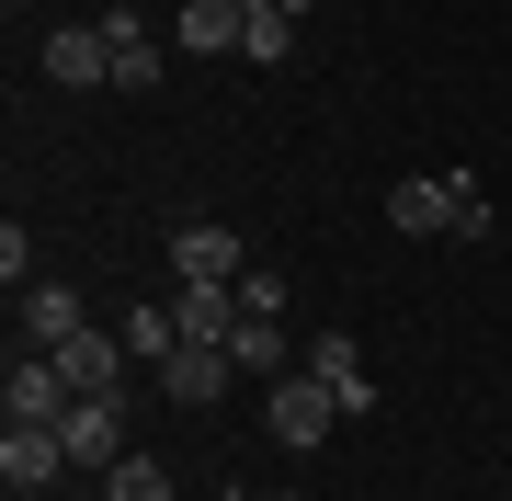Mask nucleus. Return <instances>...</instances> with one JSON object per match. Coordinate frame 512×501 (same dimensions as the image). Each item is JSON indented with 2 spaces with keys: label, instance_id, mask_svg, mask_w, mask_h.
<instances>
[{
  "label": "nucleus",
  "instance_id": "obj_15",
  "mask_svg": "<svg viewBox=\"0 0 512 501\" xmlns=\"http://www.w3.org/2000/svg\"><path fill=\"white\" fill-rule=\"evenodd\" d=\"M103 501H171V467L126 445V456H114V467H103Z\"/></svg>",
  "mask_w": 512,
  "mask_h": 501
},
{
  "label": "nucleus",
  "instance_id": "obj_17",
  "mask_svg": "<svg viewBox=\"0 0 512 501\" xmlns=\"http://www.w3.org/2000/svg\"><path fill=\"white\" fill-rule=\"evenodd\" d=\"M171 342H183L171 308H137V319H126V353H137V365H171Z\"/></svg>",
  "mask_w": 512,
  "mask_h": 501
},
{
  "label": "nucleus",
  "instance_id": "obj_4",
  "mask_svg": "<svg viewBox=\"0 0 512 501\" xmlns=\"http://www.w3.org/2000/svg\"><path fill=\"white\" fill-rule=\"evenodd\" d=\"M171 274H183V285H239V274H251V262H239V228L183 217V228H171Z\"/></svg>",
  "mask_w": 512,
  "mask_h": 501
},
{
  "label": "nucleus",
  "instance_id": "obj_12",
  "mask_svg": "<svg viewBox=\"0 0 512 501\" xmlns=\"http://www.w3.org/2000/svg\"><path fill=\"white\" fill-rule=\"evenodd\" d=\"M92 319H80L69 285H23V353H57V342H80Z\"/></svg>",
  "mask_w": 512,
  "mask_h": 501
},
{
  "label": "nucleus",
  "instance_id": "obj_19",
  "mask_svg": "<svg viewBox=\"0 0 512 501\" xmlns=\"http://www.w3.org/2000/svg\"><path fill=\"white\" fill-rule=\"evenodd\" d=\"M0 285H12V297H23V285H35V240H23V217L0 228Z\"/></svg>",
  "mask_w": 512,
  "mask_h": 501
},
{
  "label": "nucleus",
  "instance_id": "obj_11",
  "mask_svg": "<svg viewBox=\"0 0 512 501\" xmlns=\"http://www.w3.org/2000/svg\"><path fill=\"white\" fill-rule=\"evenodd\" d=\"M103 46H114V92H160V35L137 12H103Z\"/></svg>",
  "mask_w": 512,
  "mask_h": 501
},
{
  "label": "nucleus",
  "instance_id": "obj_20",
  "mask_svg": "<svg viewBox=\"0 0 512 501\" xmlns=\"http://www.w3.org/2000/svg\"><path fill=\"white\" fill-rule=\"evenodd\" d=\"M239 12H274V0H239Z\"/></svg>",
  "mask_w": 512,
  "mask_h": 501
},
{
  "label": "nucleus",
  "instance_id": "obj_2",
  "mask_svg": "<svg viewBox=\"0 0 512 501\" xmlns=\"http://www.w3.org/2000/svg\"><path fill=\"white\" fill-rule=\"evenodd\" d=\"M387 228H399V240H456V171H410V183H387Z\"/></svg>",
  "mask_w": 512,
  "mask_h": 501
},
{
  "label": "nucleus",
  "instance_id": "obj_13",
  "mask_svg": "<svg viewBox=\"0 0 512 501\" xmlns=\"http://www.w3.org/2000/svg\"><path fill=\"white\" fill-rule=\"evenodd\" d=\"M194 57H239V35H251V12L239 0H183V23H171Z\"/></svg>",
  "mask_w": 512,
  "mask_h": 501
},
{
  "label": "nucleus",
  "instance_id": "obj_16",
  "mask_svg": "<svg viewBox=\"0 0 512 501\" xmlns=\"http://www.w3.org/2000/svg\"><path fill=\"white\" fill-rule=\"evenodd\" d=\"M296 23H308V12H285V0H274V12H251V35H239V57H262V69H274V57L296 46Z\"/></svg>",
  "mask_w": 512,
  "mask_h": 501
},
{
  "label": "nucleus",
  "instance_id": "obj_9",
  "mask_svg": "<svg viewBox=\"0 0 512 501\" xmlns=\"http://www.w3.org/2000/svg\"><path fill=\"white\" fill-rule=\"evenodd\" d=\"M57 445H69V467H114L126 456V399H69Z\"/></svg>",
  "mask_w": 512,
  "mask_h": 501
},
{
  "label": "nucleus",
  "instance_id": "obj_8",
  "mask_svg": "<svg viewBox=\"0 0 512 501\" xmlns=\"http://www.w3.org/2000/svg\"><path fill=\"white\" fill-rule=\"evenodd\" d=\"M308 376H330L342 422H365V410H376V376H365V342H353V331H319V342H308Z\"/></svg>",
  "mask_w": 512,
  "mask_h": 501
},
{
  "label": "nucleus",
  "instance_id": "obj_6",
  "mask_svg": "<svg viewBox=\"0 0 512 501\" xmlns=\"http://www.w3.org/2000/svg\"><path fill=\"white\" fill-rule=\"evenodd\" d=\"M228 376H239V353H228V342H171L160 388L183 399V410H217V399H228Z\"/></svg>",
  "mask_w": 512,
  "mask_h": 501
},
{
  "label": "nucleus",
  "instance_id": "obj_3",
  "mask_svg": "<svg viewBox=\"0 0 512 501\" xmlns=\"http://www.w3.org/2000/svg\"><path fill=\"white\" fill-rule=\"evenodd\" d=\"M69 399H80V388L57 376V353H12V388H0V422H46V433H57V422H69Z\"/></svg>",
  "mask_w": 512,
  "mask_h": 501
},
{
  "label": "nucleus",
  "instance_id": "obj_14",
  "mask_svg": "<svg viewBox=\"0 0 512 501\" xmlns=\"http://www.w3.org/2000/svg\"><path fill=\"white\" fill-rule=\"evenodd\" d=\"M171 331L183 342H228L239 331V285H183V297H171Z\"/></svg>",
  "mask_w": 512,
  "mask_h": 501
},
{
  "label": "nucleus",
  "instance_id": "obj_1",
  "mask_svg": "<svg viewBox=\"0 0 512 501\" xmlns=\"http://www.w3.org/2000/svg\"><path fill=\"white\" fill-rule=\"evenodd\" d=\"M262 433H274V445H296V456L330 445V433H342V399H330V376H308V365L274 376V410H262Z\"/></svg>",
  "mask_w": 512,
  "mask_h": 501
},
{
  "label": "nucleus",
  "instance_id": "obj_10",
  "mask_svg": "<svg viewBox=\"0 0 512 501\" xmlns=\"http://www.w3.org/2000/svg\"><path fill=\"white\" fill-rule=\"evenodd\" d=\"M57 376H69L80 399H126V342H114V331H80V342H57Z\"/></svg>",
  "mask_w": 512,
  "mask_h": 501
},
{
  "label": "nucleus",
  "instance_id": "obj_18",
  "mask_svg": "<svg viewBox=\"0 0 512 501\" xmlns=\"http://www.w3.org/2000/svg\"><path fill=\"white\" fill-rule=\"evenodd\" d=\"M490 228H501V217H490V194H478V171H456V240L478 251V240H490Z\"/></svg>",
  "mask_w": 512,
  "mask_h": 501
},
{
  "label": "nucleus",
  "instance_id": "obj_21",
  "mask_svg": "<svg viewBox=\"0 0 512 501\" xmlns=\"http://www.w3.org/2000/svg\"><path fill=\"white\" fill-rule=\"evenodd\" d=\"M285 501H308V490H285Z\"/></svg>",
  "mask_w": 512,
  "mask_h": 501
},
{
  "label": "nucleus",
  "instance_id": "obj_5",
  "mask_svg": "<svg viewBox=\"0 0 512 501\" xmlns=\"http://www.w3.org/2000/svg\"><path fill=\"white\" fill-rule=\"evenodd\" d=\"M57 467H69V445H57L46 422H0V479H12V501L57 490Z\"/></svg>",
  "mask_w": 512,
  "mask_h": 501
},
{
  "label": "nucleus",
  "instance_id": "obj_7",
  "mask_svg": "<svg viewBox=\"0 0 512 501\" xmlns=\"http://www.w3.org/2000/svg\"><path fill=\"white\" fill-rule=\"evenodd\" d=\"M35 69L57 80V92H92V80H114V46H103V23H57Z\"/></svg>",
  "mask_w": 512,
  "mask_h": 501
}]
</instances>
